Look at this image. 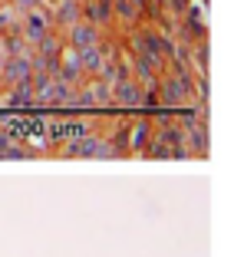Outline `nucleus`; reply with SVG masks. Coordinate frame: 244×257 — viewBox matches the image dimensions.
<instances>
[]
</instances>
